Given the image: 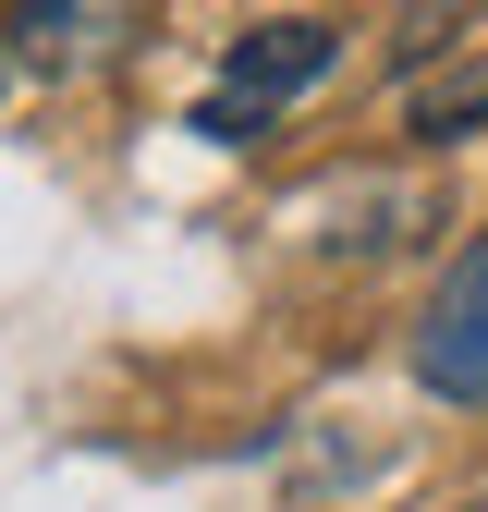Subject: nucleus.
<instances>
[{
	"instance_id": "20e7f679",
	"label": "nucleus",
	"mask_w": 488,
	"mask_h": 512,
	"mask_svg": "<svg viewBox=\"0 0 488 512\" xmlns=\"http://www.w3.org/2000/svg\"><path fill=\"white\" fill-rule=\"evenodd\" d=\"M318 220V244L342 256H391V244H415V232H440V196H427V183H354V196H318L305 208Z\"/></svg>"
},
{
	"instance_id": "423d86ee",
	"label": "nucleus",
	"mask_w": 488,
	"mask_h": 512,
	"mask_svg": "<svg viewBox=\"0 0 488 512\" xmlns=\"http://www.w3.org/2000/svg\"><path fill=\"white\" fill-rule=\"evenodd\" d=\"M464 512H488V500H464Z\"/></svg>"
},
{
	"instance_id": "7ed1b4c3",
	"label": "nucleus",
	"mask_w": 488,
	"mask_h": 512,
	"mask_svg": "<svg viewBox=\"0 0 488 512\" xmlns=\"http://www.w3.org/2000/svg\"><path fill=\"white\" fill-rule=\"evenodd\" d=\"M135 25H147V0H13V61L49 86H86L135 49Z\"/></svg>"
},
{
	"instance_id": "f257e3e1",
	"label": "nucleus",
	"mask_w": 488,
	"mask_h": 512,
	"mask_svg": "<svg viewBox=\"0 0 488 512\" xmlns=\"http://www.w3.org/2000/svg\"><path fill=\"white\" fill-rule=\"evenodd\" d=\"M342 61V37L330 25H257V37H232V61H220V86L196 98V135H220V147H244L257 122L281 110V98H305Z\"/></svg>"
},
{
	"instance_id": "f03ea898",
	"label": "nucleus",
	"mask_w": 488,
	"mask_h": 512,
	"mask_svg": "<svg viewBox=\"0 0 488 512\" xmlns=\"http://www.w3.org/2000/svg\"><path fill=\"white\" fill-rule=\"evenodd\" d=\"M415 378L440 403H488V232L440 269V305L415 317Z\"/></svg>"
},
{
	"instance_id": "39448f33",
	"label": "nucleus",
	"mask_w": 488,
	"mask_h": 512,
	"mask_svg": "<svg viewBox=\"0 0 488 512\" xmlns=\"http://www.w3.org/2000/svg\"><path fill=\"white\" fill-rule=\"evenodd\" d=\"M403 122H415L427 147L476 135V122H488V37H464V49L440 61V74H415V86H403Z\"/></svg>"
}]
</instances>
